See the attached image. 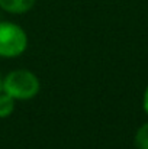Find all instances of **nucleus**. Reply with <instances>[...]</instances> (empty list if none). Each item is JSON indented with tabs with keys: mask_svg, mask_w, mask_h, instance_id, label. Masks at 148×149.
I'll return each mask as SVG.
<instances>
[{
	"mask_svg": "<svg viewBox=\"0 0 148 149\" xmlns=\"http://www.w3.org/2000/svg\"><path fill=\"white\" fill-rule=\"evenodd\" d=\"M38 77L28 70H15L3 80V93L15 100H31L39 93Z\"/></svg>",
	"mask_w": 148,
	"mask_h": 149,
	"instance_id": "1",
	"label": "nucleus"
},
{
	"mask_svg": "<svg viewBox=\"0 0 148 149\" xmlns=\"http://www.w3.org/2000/svg\"><path fill=\"white\" fill-rule=\"evenodd\" d=\"M28 47L25 31L12 22H0V56L16 58L22 55Z\"/></svg>",
	"mask_w": 148,
	"mask_h": 149,
	"instance_id": "2",
	"label": "nucleus"
},
{
	"mask_svg": "<svg viewBox=\"0 0 148 149\" xmlns=\"http://www.w3.org/2000/svg\"><path fill=\"white\" fill-rule=\"evenodd\" d=\"M35 4V0H0V7L9 13L20 15L29 12Z\"/></svg>",
	"mask_w": 148,
	"mask_h": 149,
	"instance_id": "3",
	"label": "nucleus"
},
{
	"mask_svg": "<svg viewBox=\"0 0 148 149\" xmlns=\"http://www.w3.org/2000/svg\"><path fill=\"white\" fill-rule=\"evenodd\" d=\"M15 110V99L6 93H0V119L9 117Z\"/></svg>",
	"mask_w": 148,
	"mask_h": 149,
	"instance_id": "4",
	"label": "nucleus"
},
{
	"mask_svg": "<svg viewBox=\"0 0 148 149\" xmlns=\"http://www.w3.org/2000/svg\"><path fill=\"white\" fill-rule=\"evenodd\" d=\"M135 145L138 149H148V122L140 126L135 133Z\"/></svg>",
	"mask_w": 148,
	"mask_h": 149,
	"instance_id": "5",
	"label": "nucleus"
},
{
	"mask_svg": "<svg viewBox=\"0 0 148 149\" xmlns=\"http://www.w3.org/2000/svg\"><path fill=\"white\" fill-rule=\"evenodd\" d=\"M142 107H144V111L148 114V86L144 91V99H142Z\"/></svg>",
	"mask_w": 148,
	"mask_h": 149,
	"instance_id": "6",
	"label": "nucleus"
},
{
	"mask_svg": "<svg viewBox=\"0 0 148 149\" xmlns=\"http://www.w3.org/2000/svg\"><path fill=\"white\" fill-rule=\"evenodd\" d=\"M0 93H3V80L0 78Z\"/></svg>",
	"mask_w": 148,
	"mask_h": 149,
	"instance_id": "7",
	"label": "nucleus"
}]
</instances>
